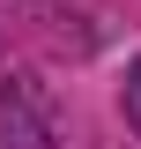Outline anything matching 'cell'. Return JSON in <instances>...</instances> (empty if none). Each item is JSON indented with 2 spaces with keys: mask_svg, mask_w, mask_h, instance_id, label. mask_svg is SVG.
<instances>
[{
  "mask_svg": "<svg viewBox=\"0 0 141 149\" xmlns=\"http://www.w3.org/2000/svg\"><path fill=\"white\" fill-rule=\"evenodd\" d=\"M0 149H52V112L30 74L0 82Z\"/></svg>",
  "mask_w": 141,
  "mask_h": 149,
  "instance_id": "cell-1",
  "label": "cell"
},
{
  "mask_svg": "<svg viewBox=\"0 0 141 149\" xmlns=\"http://www.w3.org/2000/svg\"><path fill=\"white\" fill-rule=\"evenodd\" d=\"M126 119H134V134H141V67L126 74Z\"/></svg>",
  "mask_w": 141,
  "mask_h": 149,
  "instance_id": "cell-2",
  "label": "cell"
}]
</instances>
